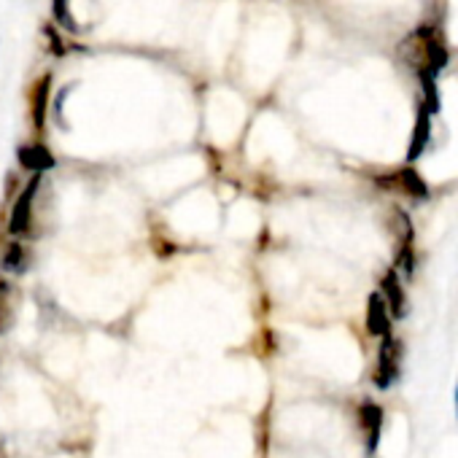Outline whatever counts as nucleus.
Segmentation results:
<instances>
[{"label": "nucleus", "mask_w": 458, "mask_h": 458, "mask_svg": "<svg viewBox=\"0 0 458 458\" xmlns=\"http://www.w3.org/2000/svg\"><path fill=\"white\" fill-rule=\"evenodd\" d=\"M380 297L386 300V305H388L394 318H404L407 316V294H404L402 278H399V273L394 267L380 281Z\"/></svg>", "instance_id": "nucleus-5"}, {"label": "nucleus", "mask_w": 458, "mask_h": 458, "mask_svg": "<svg viewBox=\"0 0 458 458\" xmlns=\"http://www.w3.org/2000/svg\"><path fill=\"white\" fill-rule=\"evenodd\" d=\"M455 418H458V386H455Z\"/></svg>", "instance_id": "nucleus-13"}, {"label": "nucleus", "mask_w": 458, "mask_h": 458, "mask_svg": "<svg viewBox=\"0 0 458 458\" xmlns=\"http://www.w3.org/2000/svg\"><path fill=\"white\" fill-rule=\"evenodd\" d=\"M17 289L12 281L0 278V335L9 332L17 321Z\"/></svg>", "instance_id": "nucleus-11"}, {"label": "nucleus", "mask_w": 458, "mask_h": 458, "mask_svg": "<svg viewBox=\"0 0 458 458\" xmlns=\"http://www.w3.org/2000/svg\"><path fill=\"white\" fill-rule=\"evenodd\" d=\"M402 356H404V345L399 337L386 335L380 337V348H377V361H375V372H372V383L380 391H388L399 383L402 377Z\"/></svg>", "instance_id": "nucleus-2"}, {"label": "nucleus", "mask_w": 458, "mask_h": 458, "mask_svg": "<svg viewBox=\"0 0 458 458\" xmlns=\"http://www.w3.org/2000/svg\"><path fill=\"white\" fill-rule=\"evenodd\" d=\"M391 321H394V316H391L386 300L380 297V292L369 294V300H367V332L372 337H386V335H391Z\"/></svg>", "instance_id": "nucleus-6"}, {"label": "nucleus", "mask_w": 458, "mask_h": 458, "mask_svg": "<svg viewBox=\"0 0 458 458\" xmlns=\"http://www.w3.org/2000/svg\"><path fill=\"white\" fill-rule=\"evenodd\" d=\"M399 52H402L404 63L418 73L420 84L437 81V76L447 65V47L437 28H418L415 33L407 36V41L399 47Z\"/></svg>", "instance_id": "nucleus-1"}, {"label": "nucleus", "mask_w": 458, "mask_h": 458, "mask_svg": "<svg viewBox=\"0 0 458 458\" xmlns=\"http://www.w3.org/2000/svg\"><path fill=\"white\" fill-rule=\"evenodd\" d=\"M20 165L30 173H47L55 167V157L47 146L33 143V146H22L20 148Z\"/></svg>", "instance_id": "nucleus-10"}, {"label": "nucleus", "mask_w": 458, "mask_h": 458, "mask_svg": "<svg viewBox=\"0 0 458 458\" xmlns=\"http://www.w3.org/2000/svg\"><path fill=\"white\" fill-rule=\"evenodd\" d=\"M28 259H30V254H28L25 243L20 238H12L4 249V257H0V267L12 276H22L28 270Z\"/></svg>", "instance_id": "nucleus-12"}, {"label": "nucleus", "mask_w": 458, "mask_h": 458, "mask_svg": "<svg viewBox=\"0 0 458 458\" xmlns=\"http://www.w3.org/2000/svg\"><path fill=\"white\" fill-rule=\"evenodd\" d=\"M41 175L44 173H33V178L28 181V186L22 189V194L17 197L12 216H9V235L12 238H28L33 233V221H36V194L41 186Z\"/></svg>", "instance_id": "nucleus-3"}, {"label": "nucleus", "mask_w": 458, "mask_h": 458, "mask_svg": "<svg viewBox=\"0 0 458 458\" xmlns=\"http://www.w3.org/2000/svg\"><path fill=\"white\" fill-rule=\"evenodd\" d=\"M380 183H383V186H391V189H396V191H404V194H407V197H412V199H426V197H428V186H426V181H423L412 167L396 170L394 175L383 178Z\"/></svg>", "instance_id": "nucleus-7"}, {"label": "nucleus", "mask_w": 458, "mask_h": 458, "mask_svg": "<svg viewBox=\"0 0 458 458\" xmlns=\"http://www.w3.org/2000/svg\"><path fill=\"white\" fill-rule=\"evenodd\" d=\"M49 87H52V76H44L30 95V116H33V127L36 132H44L47 127V108H49Z\"/></svg>", "instance_id": "nucleus-9"}, {"label": "nucleus", "mask_w": 458, "mask_h": 458, "mask_svg": "<svg viewBox=\"0 0 458 458\" xmlns=\"http://www.w3.org/2000/svg\"><path fill=\"white\" fill-rule=\"evenodd\" d=\"M383 420H386V412L377 402L372 399H364L359 404V428L364 434V445H367V455H375L377 453V445H380V434H383Z\"/></svg>", "instance_id": "nucleus-4"}, {"label": "nucleus", "mask_w": 458, "mask_h": 458, "mask_svg": "<svg viewBox=\"0 0 458 458\" xmlns=\"http://www.w3.org/2000/svg\"><path fill=\"white\" fill-rule=\"evenodd\" d=\"M431 116L434 111L426 103H418V116H415V127H412V138H410V148H407V162H415L428 143L431 135Z\"/></svg>", "instance_id": "nucleus-8"}]
</instances>
